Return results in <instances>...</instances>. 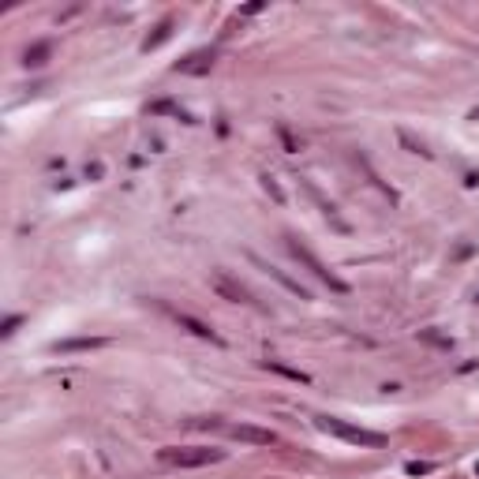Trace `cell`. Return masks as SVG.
Here are the masks:
<instances>
[{"instance_id":"obj_1","label":"cell","mask_w":479,"mask_h":479,"mask_svg":"<svg viewBox=\"0 0 479 479\" xmlns=\"http://www.w3.org/2000/svg\"><path fill=\"white\" fill-rule=\"evenodd\" d=\"M162 464H172V468H206V464L225 461V449H206V446H169L157 453Z\"/></svg>"},{"instance_id":"obj_2","label":"cell","mask_w":479,"mask_h":479,"mask_svg":"<svg viewBox=\"0 0 479 479\" xmlns=\"http://www.w3.org/2000/svg\"><path fill=\"white\" fill-rule=\"evenodd\" d=\"M315 423H318V431L334 434V438H341V442H352V446H371V449L385 446V434H378V431H364V427H352V423L334 419V416H318Z\"/></svg>"},{"instance_id":"obj_3","label":"cell","mask_w":479,"mask_h":479,"mask_svg":"<svg viewBox=\"0 0 479 479\" xmlns=\"http://www.w3.org/2000/svg\"><path fill=\"white\" fill-rule=\"evenodd\" d=\"M206 427H218L225 438L244 446H277V434L270 427H255V423H206Z\"/></svg>"},{"instance_id":"obj_4","label":"cell","mask_w":479,"mask_h":479,"mask_svg":"<svg viewBox=\"0 0 479 479\" xmlns=\"http://www.w3.org/2000/svg\"><path fill=\"white\" fill-rule=\"evenodd\" d=\"M288 251H292V255H296V259H300L303 266H308V270H311V274L318 277V281H326L329 288H337V292H349V285H344V281H341V277H337L334 270H326V266H322V262L315 259V251H311L308 244H300L296 236H288Z\"/></svg>"},{"instance_id":"obj_5","label":"cell","mask_w":479,"mask_h":479,"mask_svg":"<svg viewBox=\"0 0 479 479\" xmlns=\"http://www.w3.org/2000/svg\"><path fill=\"white\" fill-rule=\"evenodd\" d=\"M214 288L221 292L225 300H232V303H251V308H259L255 300H251V292L244 288V285H236V281H229L225 274H214Z\"/></svg>"},{"instance_id":"obj_6","label":"cell","mask_w":479,"mask_h":479,"mask_svg":"<svg viewBox=\"0 0 479 479\" xmlns=\"http://www.w3.org/2000/svg\"><path fill=\"white\" fill-rule=\"evenodd\" d=\"M176 322H180V326H188L195 337H203V341H214V344H221V337L214 334V329H210L206 322H198V318H191V315H184V311H180V315H176Z\"/></svg>"},{"instance_id":"obj_7","label":"cell","mask_w":479,"mask_h":479,"mask_svg":"<svg viewBox=\"0 0 479 479\" xmlns=\"http://www.w3.org/2000/svg\"><path fill=\"white\" fill-rule=\"evenodd\" d=\"M262 184H266V191H270V195L277 198V203H285V195H281V188H277V184H274L270 176H262Z\"/></svg>"},{"instance_id":"obj_8","label":"cell","mask_w":479,"mask_h":479,"mask_svg":"<svg viewBox=\"0 0 479 479\" xmlns=\"http://www.w3.org/2000/svg\"><path fill=\"white\" fill-rule=\"evenodd\" d=\"M475 472H479V464H475Z\"/></svg>"}]
</instances>
